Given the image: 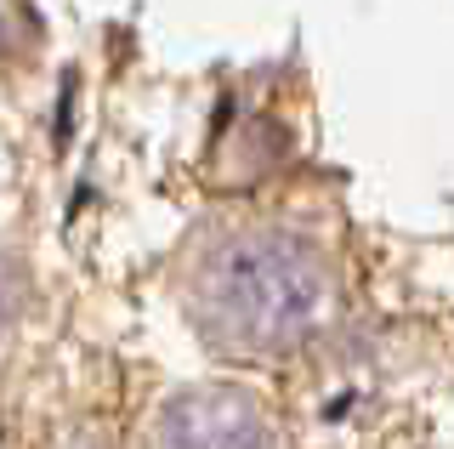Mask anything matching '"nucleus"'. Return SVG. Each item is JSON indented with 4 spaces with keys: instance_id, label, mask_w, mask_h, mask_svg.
<instances>
[{
    "instance_id": "f03ea898",
    "label": "nucleus",
    "mask_w": 454,
    "mask_h": 449,
    "mask_svg": "<svg viewBox=\"0 0 454 449\" xmlns=\"http://www.w3.org/2000/svg\"><path fill=\"white\" fill-rule=\"evenodd\" d=\"M160 449H278V438L250 392L193 387L165 404Z\"/></svg>"
},
{
    "instance_id": "7ed1b4c3",
    "label": "nucleus",
    "mask_w": 454,
    "mask_h": 449,
    "mask_svg": "<svg viewBox=\"0 0 454 449\" xmlns=\"http://www.w3.org/2000/svg\"><path fill=\"white\" fill-rule=\"evenodd\" d=\"M6 307H12V279H6V262H0V319H6Z\"/></svg>"
},
{
    "instance_id": "f257e3e1",
    "label": "nucleus",
    "mask_w": 454,
    "mask_h": 449,
    "mask_svg": "<svg viewBox=\"0 0 454 449\" xmlns=\"http://www.w3.org/2000/svg\"><path fill=\"white\" fill-rule=\"evenodd\" d=\"M330 313V273L318 250L290 233H239L199 273V319L227 347L290 353Z\"/></svg>"
}]
</instances>
